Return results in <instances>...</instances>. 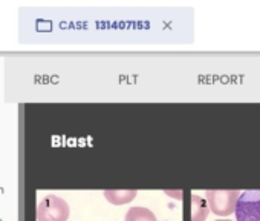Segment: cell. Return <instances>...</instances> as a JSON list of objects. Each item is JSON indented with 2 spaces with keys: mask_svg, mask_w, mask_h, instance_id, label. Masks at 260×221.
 Wrapping results in <instances>:
<instances>
[{
  "mask_svg": "<svg viewBox=\"0 0 260 221\" xmlns=\"http://www.w3.org/2000/svg\"><path fill=\"white\" fill-rule=\"evenodd\" d=\"M216 221H231V219H216Z\"/></svg>",
  "mask_w": 260,
  "mask_h": 221,
  "instance_id": "7",
  "label": "cell"
},
{
  "mask_svg": "<svg viewBox=\"0 0 260 221\" xmlns=\"http://www.w3.org/2000/svg\"><path fill=\"white\" fill-rule=\"evenodd\" d=\"M208 207L214 215L228 216L236 212V204L240 197L239 190H207Z\"/></svg>",
  "mask_w": 260,
  "mask_h": 221,
  "instance_id": "2",
  "label": "cell"
},
{
  "mask_svg": "<svg viewBox=\"0 0 260 221\" xmlns=\"http://www.w3.org/2000/svg\"><path fill=\"white\" fill-rule=\"evenodd\" d=\"M237 221H260V190H245L236 204Z\"/></svg>",
  "mask_w": 260,
  "mask_h": 221,
  "instance_id": "3",
  "label": "cell"
},
{
  "mask_svg": "<svg viewBox=\"0 0 260 221\" xmlns=\"http://www.w3.org/2000/svg\"><path fill=\"white\" fill-rule=\"evenodd\" d=\"M207 212H208V209H207V206H205V201H204L201 197L194 195V197H193L191 221H204L205 216H207Z\"/></svg>",
  "mask_w": 260,
  "mask_h": 221,
  "instance_id": "6",
  "label": "cell"
},
{
  "mask_svg": "<svg viewBox=\"0 0 260 221\" xmlns=\"http://www.w3.org/2000/svg\"><path fill=\"white\" fill-rule=\"evenodd\" d=\"M69 213V204L57 195L45 197L37 206V221H68Z\"/></svg>",
  "mask_w": 260,
  "mask_h": 221,
  "instance_id": "1",
  "label": "cell"
},
{
  "mask_svg": "<svg viewBox=\"0 0 260 221\" xmlns=\"http://www.w3.org/2000/svg\"><path fill=\"white\" fill-rule=\"evenodd\" d=\"M104 195L113 204H124V203L132 201L138 195V192L137 190H106Z\"/></svg>",
  "mask_w": 260,
  "mask_h": 221,
  "instance_id": "4",
  "label": "cell"
},
{
  "mask_svg": "<svg viewBox=\"0 0 260 221\" xmlns=\"http://www.w3.org/2000/svg\"><path fill=\"white\" fill-rule=\"evenodd\" d=\"M124 221H156L153 212L146 207H132L128 209Z\"/></svg>",
  "mask_w": 260,
  "mask_h": 221,
  "instance_id": "5",
  "label": "cell"
}]
</instances>
